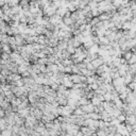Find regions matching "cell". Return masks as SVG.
I'll return each mask as SVG.
<instances>
[{"instance_id": "2", "label": "cell", "mask_w": 136, "mask_h": 136, "mask_svg": "<svg viewBox=\"0 0 136 136\" xmlns=\"http://www.w3.org/2000/svg\"><path fill=\"white\" fill-rule=\"evenodd\" d=\"M130 25H131V23H130L129 21H128V22H124V23H123V28H128V29H129Z\"/></svg>"}, {"instance_id": "1", "label": "cell", "mask_w": 136, "mask_h": 136, "mask_svg": "<svg viewBox=\"0 0 136 136\" xmlns=\"http://www.w3.org/2000/svg\"><path fill=\"white\" fill-rule=\"evenodd\" d=\"M64 25L65 26H67V25H71L73 21H72V19L70 18V17H64Z\"/></svg>"}]
</instances>
